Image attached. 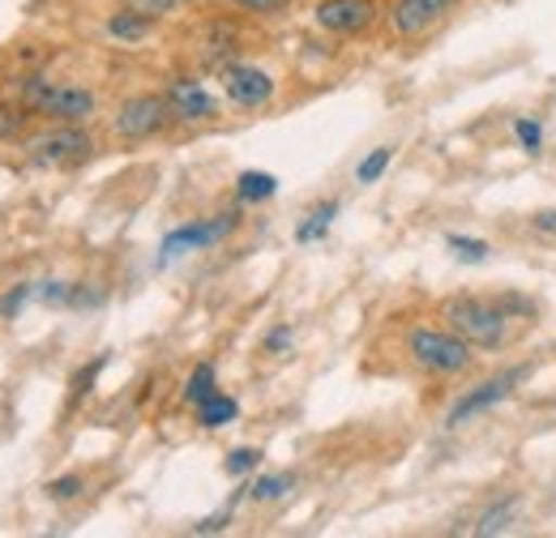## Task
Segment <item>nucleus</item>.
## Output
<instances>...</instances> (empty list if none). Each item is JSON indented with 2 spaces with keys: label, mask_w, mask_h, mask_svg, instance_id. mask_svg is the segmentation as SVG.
<instances>
[{
  "label": "nucleus",
  "mask_w": 556,
  "mask_h": 538,
  "mask_svg": "<svg viewBox=\"0 0 556 538\" xmlns=\"http://www.w3.org/2000/svg\"><path fill=\"white\" fill-rule=\"evenodd\" d=\"M377 17H381L377 0H321L313 9V22L330 35H364Z\"/></svg>",
  "instance_id": "9"
},
{
  "label": "nucleus",
  "mask_w": 556,
  "mask_h": 538,
  "mask_svg": "<svg viewBox=\"0 0 556 538\" xmlns=\"http://www.w3.org/2000/svg\"><path fill=\"white\" fill-rule=\"evenodd\" d=\"M240 13H253V17H278V13H287L295 0H231Z\"/></svg>",
  "instance_id": "23"
},
{
  "label": "nucleus",
  "mask_w": 556,
  "mask_h": 538,
  "mask_svg": "<svg viewBox=\"0 0 556 538\" xmlns=\"http://www.w3.org/2000/svg\"><path fill=\"white\" fill-rule=\"evenodd\" d=\"M441 321H445V330H454L476 350H505L514 342V325H518V317L505 308L501 295H467V291L450 295L441 304Z\"/></svg>",
  "instance_id": "1"
},
{
  "label": "nucleus",
  "mask_w": 556,
  "mask_h": 538,
  "mask_svg": "<svg viewBox=\"0 0 556 538\" xmlns=\"http://www.w3.org/2000/svg\"><path fill=\"white\" fill-rule=\"evenodd\" d=\"M287 491H291V474H257V478L249 483V496H253V500H262V504L282 500Z\"/></svg>",
  "instance_id": "17"
},
{
  "label": "nucleus",
  "mask_w": 556,
  "mask_h": 538,
  "mask_svg": "<svg viewBox=\"0 0 556 538\" xmlns=\"http://www.w3.org/2000/svg\"><path fill=\"white\" fill-rule=\"evenodd\" d=\"M81 491H86L81 474H61V478L48 483V496H52V500H73V496H81Z\"/></svg>",
  "instance_id": "26"
},
{
  "label": "nucleus",
  "mask_w": 556,
  "mask_h": 538,
  "mask_svg": "<svg viewBox=\"0 0 556 538\" xmlns=\"http://www.w3.org/2000/svg\"><path fill=\"white\" fill-rule=\"evenodd\" d=\"M22 150L30 167H77L94 154V137L86 133V125H48L26 137Z\"/></svg>",
  "instance_id": "4"
},
{
  "label": "nucleus",
  "mask_w": 556,
  "mask_h": 538,
  "mask_svg": "<svg viewBox=\"0 0 556 538\" xmlns=\"http://www.w3.org/2000/svg\"><path fill=\"white\" fill-rule=\"evenodd\" d=\"M291 325H278V330H270V334H266V342H262V346H266V355H282V350H287V346H291Z\"/></svg>",
  "instance_id": "28"
},
{
  "label": "nucleus",
  "mask_w": 556,
  "mask_h": 538,
  "mask_svg": "<svg viewBox=\"0 0 556 538\" xmlns=\"http://www.w3.org/2000/svg\"><path fill=\"white\" fill-rule=\"evenodd\" d=\"M278 193V180L270 171H240L236 180V197L240 202H270Z\"/></svg>",
  "instance_id": "14"
},
{
  "label": "nucleus",
  "mask_w": 556,
  "mask_h": 538,
  "mask_svg": "<svg viewBox=\"0 0 556 538\" xmlns=\"http://www.w3.org/2000/svg\"><path fill=\"white\" fill-rule=\"evenodd\" d=\"M35 291H39L35 282H17L13 291H4V295H0V317H4V321H9V317H17V312L26 308V299H30Z\"/></svg>",
  "instance_id": "22"
},
{
  "label": "nucleus",
  "mask_w": 556,
  "mask_h": 538,
  "mask_svg": "<svg viewBox=\"0 0 556 538\" xmlns=\"http://www.w3.org/2000/svg\"><path fill=\"white\" fill-rule=\"evenodd\" d=\"M514 133H518V141H522V150H527V154H540L544 133H540V125H535V120H518V125H514Z\"/></svg>",
  "instance_id": "27"
},
{
  "label": "nucleus",
  "mask_w": 556,
  "mask_h": 538,
  "mask_svg": "<svg viewBox=\"0 0 556 538\" xmlns=\"http://www.w3.org/2000/svg\"><path fill=\"white\" fill-rule=\"evenodd\" d=\"M390 158H394V150H390V145H377V150H372V154H368V158L355 167V180H359V184H377V180L386 176Z\"/></svg>",
  "instance_id": "19"
},
{
  "label": "nucleus",
  "mask_w": 556,
  "mask_h": 538,
  "mask_svg": "<svg viewBox=\"0 0 556 538\" xmlns=\"http://www.w3.org/2000/svg\"><path fill=\"white\" fill-rule=\"evenodd\" d=\"M535 227H540V231H553V235H556V209H544V214H535Z\"/></svg>",
  "instance_id": "31"
},
{
  "label": "nucleus",
  "mask_w": 556,
  "mask_h": 538,
  "mask_svg": "<svg viewBox=\"0 0 556 538\" xmlns=\"http://www.w3.org/2000/svg\"><path fill=\"white\" fill-rule=\"evenodd\" d=\"M176 116H172V103H167V94H129L121 107H116V116H112V133L121 137V141H150V137L167 133V125H172Z\"/></svg>",
  "instance_id": "5"
},
{
  "label": "nucleus",
  "mask_w": 556,
  "mask_h": 538,
  "mask_svg": "<svg viewBox=\"0 0 556 538\" xmlns=\"http://www.w3.org/2000/svg\"><path fill=\"white\" fill-rule=\"evenodd\" d=\"M445 244L463 257V261H484L488 257V244L484 240H467V235H445Z\"/></svg>",
  "instance_id": "25"
},
{
  "label": "nucleus",
  "mask_w": 556,
  "mask_h": 538,
  "mask_svg": "<svg viewBox=\"0 0 556 538\" xmlns=\"http://www.w3.org/2000/svg\"><path fill=\"white\" fill-rule=\"evenodd\" d=\"M163 94L172 103V116L185 120V125H206V120L218 116V99L210 94L198 77H172Z\"/></svg>",
  "instance_id": "10"
},
{
  "label": "nucleus",
  "mask_w": 556,
  "mask_h": 538,
  "mask_svg": "<svg viewBox=\"0 0 556 538\" xmlns=\"http://www.w3.org/2000/svg\"><path fill=\"white\" fill-rule=\"evenodd\" d=\"M125 9H138V13H146V17H172V13H180L189 0H121Z\"/></svg>",
  "instance_id": "21"
},
{
  "label": "nucleus",
  "mask_w": 556,
  "mask_h": 538,
  "mask_svg": "<svg viewBox=\"0 0 556 538\" xmlns=\"http://www.w3.org/2000/svg\"><path fill=\"white\" fill-rule=\"evenodd\" d=\"M403 350H407V359L416 363L419 372H428V376H463L476 363V346L463 342V337L454 334V330H445V325L441 330L437 325L407 330Z\"/></svg>",
  "instance_id": "3"
},
{
  "label": "nucleus",
  "mask_w": 556,
  "mask_h": 538,
  "mask_svg": "<svg viewBox=\"0 0 556 538\" xmlns=\"http://www.w3.org/2000/svg\"><path fill=\"white\" fill-rule=\"evenodd\" d=\"M236 214H218V218H202V222H189V227H176L167 240H163V261L180 257V253H193V248H210L218 240H227L236 231Z\"/></svg>",
  "instance_id": "11"
},
{
  "label": "nucleus",
  "mask_w": 556,
  "mask_h": 538,
  "mask_svg": "<svg viewBox=\"0 0 556 538\" xmlns=\"http://www.w3.org/2000/svg\"><path fill=\"white\" fill-rule=\"evenodd\" d=\"M154 30V17H146L138 9H121V13H112L108 17V35L112 39H121V43H138Z\"/></svg>",
  "instance_id": "12"
},
{
  "label": "nucleus",
  "mask_w": 556,
  "mask_h": 538,
  "mask_svg": "<svg viewBox=\"0 0 556 538\" xmlns=\"http://www.w3.org/2000/svg\"><path fill=\"white\" fill-rule=\"evenodd\" d=\"M26 129V107L22 103H0V141H13Z\"/></svg>",
  "instance_id": "20"
},
{
  "label": "nucleus",
  "mask_w": 556,
  "mask_h": 538,
  "mask_svg": "<svg viewBox=\"0 0 556 538\" xmlns=\"http://www.w3.org/2000/svg\"><path fill=\"white\" fill-rule=\"evenodd\" d=\"M514 509H518V500H514V496H509L505 504H492V509H488V513L476 522V526H471V530H476V535H501V530H509Z\"/></svg>",
  "instance_id": "18"
},
{
  "label": "nucleus",
  "mask_w": 556,
  "mask_h": 538,
  "mask_svg": "<svg viewBox=\"0 0 556 538\" xmlns=\"http://www.w3.org/2000/svg\"><path fill=\"white\" fill-rule=\"evenodd\" d=\"M262 466V449H231L227 453V474H249V471H257Z\"/></svg>",
  "instance_id": "24"
},
{
  "label": "nucleus",
  "mask_w": 556,
  "mask_h": 538,
  "mask_svg": "<svg viewBox=\"0 0 556 538\" xmlns=\"http://www.w3.org/2000/svg\"><path fill=\"white\" fill-rule=\"evenodd\" d=\"M99 368H103V359H94L86 372H77V381H73V394L81 398V394H90V385H94V376H99Z\"/></svg>",
  "instance_id": "30"
},
{
  "label": "nucleus",
  "mask_w": 556,
  "mask_h": 538,
  "mask_svg": "<svg viewBox=\"0 0 556 538\" xmlns=\"http://www.w3.org/2000/svg\"><path fill=\"white\" fill-rule=\"evenodd\" d=\"M227 522H231V509H223V513H214L206 522H198L193 535H218V530H227Z\"/></svg>",
  "instance_id": "29"
},
{
  "label": "nucleus",
  "mask_w": 556,
  "mask_h": 538,
  "mask_svg": "<svg viewBox=\"0 0 556 538\" xmlns=\"http://www.w3.org/2000/svg\"><path fill=\"white\" fill-rule=\"evenodd\" d=\"M334 214H339V202H321L313 205L308 214H304V222L295 227V240L300 244H317L326 231H330V222H334Z\"/></svg>",
  "instance_id": "13"
},
{
  "label": "nucleus",
  "mask_w": 556,
  "mask_h": 538,
  "mask_svg": "<svg viewBox=\"0 0 556 538\" xmlns=\"http://www.w3.org/2000/svg\"><path fill=\"white\" fill-rule=\"evenodd\" d=\"M458 4L463 0H390V13H386L390 35L394 39H419L432 26H441Z\"/></svg>",
  "instance_id": "7"
},
{
  "label": "nucleus",
  "mask_w": 556,
  "mask_h": 538,
  "mask_svg": "<svg viewBox=\"0 0 556 538\" xmlns=\"http://www.w3.org/2000/svg\"><path fill=\"white\" fill-rule=\"evenodd\" d=\"M236 414H240V402H236V398H227V394H210L206 402L198 406V423L210 427V432H214V427H227Z\"/></svg>",
  "instance_id": "15"
},
{
  "label": "nucleus",
  "mask_w": 556,
  "mask_h": 538,
  "mask_svg": "<svg viewBox=\"0 0 556 538\" xmlns=\"http://www.w3.org/2000/svg\"><path fill=\"white\" fill-rule=\"evenodd\" d=\"M527 372H531V368H509V372L492 376V381H484V385L467 389V394L454 402V410L445 414V427H463L467 419H476V414H484V410H492V406H501L522 381H527Z\"/></svg>",
  "instance_id": "8"
},
{
  "label": "nucleus",
  "mask_w": 556,
  "mask_h": 538,
  "mask_svg": "<svg viewBox=\"0 0 556 538\" xmlns=\"http://www.w3.org/2000/svg\"><path fill=\"white\" fill-rule=\"evenodd\" d=\"M218 86L227 94V103H236L240 112H262L275 103V77L257 65H218Z\"/></svg>",
  "instance_id": "6"
},
{
  "label": "nucleus",
  "mask_w": 556,
  "mask_h": 538,
  "mask_svg": "<svg viewBox=\"0 0 556 538\" xmlns=\"http://www.w3.org/2000/svg\"><path fill=\"white\" fill-rule=\"evenodd\" d=\"M17 103L52 125H86L99 112V94L77 81H52V77H26L17 86Z\"/></svg>",
  "instance_id": "2"
},
{
  "label": "nucleus",
  "mask_w": 556,
  "mask_h": 538,
  "mask_svg": "<svg viewBox=\"0 0 556 538\" xmlns=\"http://www.w3.org/2000/svg\"><path fill=\"white\" fill-rule=\"evenodd\" d=\"M210 394H218V376H214V363H198L193 376L185 381V402L202 406Z\"/></svg>",
  "instance_id": "16"
}]
</instances>
